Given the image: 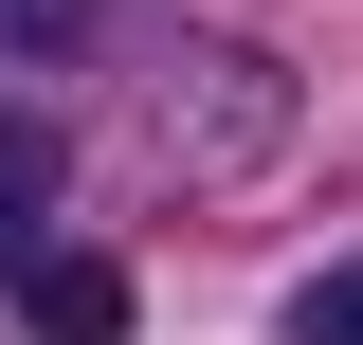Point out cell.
Here are the masks:
<instances>
[{"label":"cell","instance_id":"3","mask_svg":"<svg viewBox=\"0 0 363 345\" xmlns=\"http://www.w3.org/2000/svg\"><path fill=\"white\" fill-rule=\"evenodd\" d=\"M291 345H363V255H327L309 291H291Z\"/></svg>","mask_w":363,"mask_h":345},{"label":"cell","instance_id":"1","mask_svg":"<svg viewBox=\"0 0 363 345\" xmlns=\"http://www.w3.org/2000/svg\"><path fill=\"white\" fill-rule=\"evenodd\" d=\"M37 345H128V273L109 255H55L37 273Z\"/></svg>","mask_w":363,"mask_h":345},{"label":"cell","instance_id":"2","mask_svg":"<svg viewBox=\"0 0 363 345\" xmlns=\"http://www.w3.org/2000/svg\"><path fill=\"white\" fill-rule=\"evenodd\" d=\"M37 218H55V128L0 109V273H37Z\"/></svg>","mask_w":363,"mask_h":345},{"label":"cell","instance_id":"4","mask_svg":"<svg viewBox=\"0 0 363 345\" xmlns=\"http://www.w3.org/2000/svg\"><path fill=\"white\" fill-rule=\"evenodd\" d=\"M55 37H91V0H0V55H55Z\"/></svg>","mask_w":363,"mask_h":345}]
</instances>
